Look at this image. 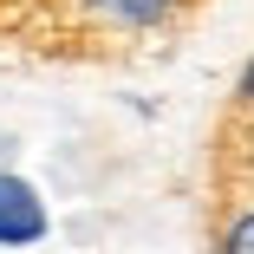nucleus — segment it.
Instances as JSON below:
<instances>
[{"instance_id": "20e7f679", "label": "nucleus", "mask_w": 254, "mask_h": 254, "mask_svg": "<svg viewBox=\"0 0 254 254\" xmlns=\"http://www.w3.org/2000/svg\"><path fill=\"white\" fill-rule=\"evenodd\" d=\"M254 143V59H248V72H241V85H235V118H228V143Z\"/></svg>"}, {"instance_id": "f03ea898", "label": "nucleus", "mask_w": 254, "mask_h": 254, "mask_svg": "<svg viewBox=\"0 0 254 254\" xmlns=\"http://www.w3.org/2000/svg\"><path fill=\"white\" fill-rule=\"evenodd\" d=\"M46 235V209H39V195L0 170V248H20V241H39Z\"/></svg>"}, {"instance_id": "f257e3e1", "label": "nucleus", "mask_w": 254, "mask_h": 254, "mask_svg": "<svg viewBox=\"0 0 254 254\" xmlns=\"http://www.w3.org/2000/svg\"><path fill=\"white\" fill-rule=\"evenodd\" d=\"M59 7H65V26L72 33L118 46V39H143V33L170 26L183 0H59Z\"/></svg>"}, {"instance_id": "7ed1b4c3", "label": "nucleus", "mask_w": 254, "mask_h": 254, "mask_svg": "<svg viewBox=\"0 0 254 254\" xmlns=\"http://www.w3.org/2000/svg\"><path fill=\"white\" fill-rule=\"evenodd\" d=\"M215 254H254V195L248 202H228V222H222Z\"/></svg>"}]
</instances>
